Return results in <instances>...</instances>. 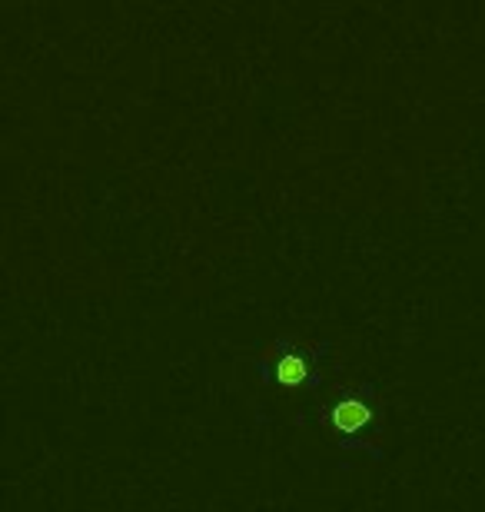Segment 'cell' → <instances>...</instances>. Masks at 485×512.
<instances>
[{
	"label": "cell",
	"mask_w": 485,
	"mask_h": 512,
	"mask_svg": "<svg viewBox=\"0 0 485 512\" xmlns=\"http://www.w3.org/2000/svg\"><path fill=\"white\" fill-rule=\"evenodd\" d=\"M299 423L319 426L326 443L336 449L343 466L383 463L386 459V399L369 376L333 380L323 393L299 406Z\"/></svg>",
	"instance_id": "obj_1"
},
{
	"label": "cell",
	"mask_w": 485,
	"mask_h": 512,
	"mask_svg": "<svg viewBox=\"0 0 485 512\" xmlns=\"http://www.w3.org/2000/svg\"><path fill=\"white\" fill-rule=\"evenodd\" d=\"M250 366L266 393L303 396V403H309L333 383L336 346L299 333H276L270 343H260Z\"/></svg>",
	"instance_id": "obj_2"
}]
</instances>
